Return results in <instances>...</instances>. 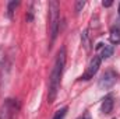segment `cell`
Here are the masks:
<instances>
[{
    "instance_id": "1",
    "label": "cell",
    "mask_w": 120,
    "mask_h": 119,
    "mask_svg": "<svg viewBox=\"0 0 120 119\" xmlns=\"http://www.w3.org/2000/svg\"><path fill=\"white\" fill-rule=\"evenodd\" d=\"M66 59H67V53H66V48L61 46L56 55V60L50 73V79H49V90H48V102L52 104L60 88V81H61V74L64 70V64H66Z\"/></svg>"
},
{
    "instance_id": "2",
    "label": "cell",
    "mask_w": 120,
    "mask_h": 119,
    "mask_svg": "<svg viewBox=\"0 0 120 119\" xmlns=\"http://www.w3.org/2000/svg\"><path fill=\"white\" fill-rule=\"evenodd\" d=\"M59 3L56 0L49 1V35H50V45L56 41L60 27V14Z\"/></svg>"
},
{
    "instance_id": "3",
    "label": "cell",
    "mask_w": 120,
    "mask_h": 119,
    "mask_svg": "<svg viewBox=\"0 0 120 119\" xmlns=\"http://www.w3.org/2000/svg\"><path fill=\"white\" fill-rule=\"evenodd\" d=\"M117 77H119V74H117L115 70H112V69L106 70V71L101 76V79H99V81H98L99 90H109L110 87H113L115 83L117 81Z\"/></svg>"
},
{
    "instance_id": "4",
    "label": "cell",
    "mask_w": 120,
    "mask_h": 119,
    "mask_svg": "<svg viewBox=\"0 0 120 119\" xmlns=\"http://www.w3.org/2000/svg\"><path fill=\"white\" fill-rule=\"evenodd\" d=\"M101 56L99 55H95L92 59L90 60V63H88V67H87V70H85V73L80 77V80H91L96 73H98V70H99V66H101Z\"/></svg>"
},
{
    "instance_id": "5",
    "label": "cell",
    "mask_w": 120,
    "mask_h": 119,
    "mask_svg": "<svg viewBox=\"0 0 120 119\" xmlns=\"http://www.w3.org/2000/svg\"><path fill=\"white\" fill-rule=\"evenodd\" d=\"M113 94H108L103 99H102V104H101V111L102 114L108 115L113 111V105H115V101H113Z\"/></svg>"
},
{
    "instance_id": "6",
    "label": "cell",
    "mask_w": 120,
    "mask_h": 119,
    "mask_svg": "<svg viewBox=\"0 0 120 119\" xmlns=\"http://www.w3.org/2000/svg\"><path fill=\"white\" fill-rule=\"evenodd\" d=\"M96 49H102L101 51V59H108L113 55V46L112 45H103V44H98Z\"/></svg>"
},
{
    "instance_id": "7",
    "label": "cell",
    "mask_w": 120,
    "mask_h": 119,
    "mask_svg": "<svg viewBox=\"0 0 120 119\" xmlns=\"http://www.w3.org/2000/svg\"><path fill=\"white\" fill-rule=\"evenodd\" d=\"M109 39H110V42H112V44H115V45L120 42V28H119V27H113V28L110 30Z\"/></svg>"
},
{
    "instance_id": "8",
    "label": "cell",
    "mask_w": 120,
    "mask_h": 119,
    "mask_svg": "<svg viewBox=\"0 0 120 119\" xmlns=\"http://www.w3.org/2000/svg\"><path fill=\"white\" fill-rule=\"evenodd\" d=\"M18 6H20V1H10L8 3V6H7V17L8 18H13L14 11H15V8Z\"/></svg>"
},
{
    "instance_id": "9",
    "label": "cell",
    "mask_w": 120,
    "mask_h": 119,
    "mask_svg": "<svg viewBox=\"0 0 120 119\" xmlns=\"http://www.w3.org/2000/svg\"><path fill=\"white\" fill-rule=\"evenodd\" d=\"M81 42H82V46L85 48V51H90L91 49V41H90V38H88L87 31L82 32V35H81Z\"/></svg>"
},
{
    "instance_id": "10",
    "label": "cell",
    "mask_w": 120,
    "mask_h": 119,
    "mask_svg": "<svg viewBox=\"0 0 120 119\" xmlns=\"http://www.w3.org/2000/svg\"><path fill=\"white\" fill-rule=\"evenodd\" d=\"M66 114H67V107H64V108H61V109H59V111H56L53 119H64Z\"/></svg>"
},
{
    "instance_id": "11",
    "label": "cell",
    "mask_w": 120,
    "mask_h": 119,
    "mask_svg": "<svg viewBox=\"0 0 120 119\" xmlns=\"http://www.w3.org/2000/svg\"><path fill=\"white\" fill-rule=\"evenodd\" d=\"M84 6H85V1H81V0H80V1H75V13L78 14V13L82 10Z\"/></svg>"
},
{
    "instance_id": "12",
    "label": "cell",
    "mask_w": 120,
    "mask_h": 119,
    "mask_svg": "<svg viewBox=\"0 0 120 119\" xmlns=\"http://www.w3.org/2000/svg\"><path fill=\"white\" fill-rule=\"evenodd\" d=\"M102 6H103V7H110V6H112V1H110V0H108V1H102Z\"/></svg>"
},
{
    "instance_id": "13",
    "label": "cell",
    "mask_w": 120,
    "mask_h": 119,
    "mask_svg": "<svg viewBox=\"0 0 120 119\" xmlns=\"http://www.w3.org/2000/svg\"><path fill=\"white\" fill-rule=\"evenodd\" d=\"M119 16H120V4H119Z\"/></svg>"
},
{
    "instance_id": "14",
    "label": "cell",
    "mask_w": 120,
    "mask_h": 119,
    "mask_svg": "<svg viewBox=\"0 0 120 119\" xmlns=\"http://www.w3.org/2000/svg\"><path fill=\"white\" fill-rule=\"evenodd\" d=\"M78 119H87V118H82V116H81V118H78Z\"/></svg>"
},
{
    "instance_id": "15",
    "label": "cell",
    "mask_w": 120,
    "mask_h": 119,
    "mask_svg": "<svg viewBox=\"0 0 120 119\" xmlns=\"http://www.w3.org/2000/svg\"><path fill=\"white\" fill-rule=\"evenodd\" d=\"M87 119H88V118H87Z\"/></svg>"
}]
</instances>
